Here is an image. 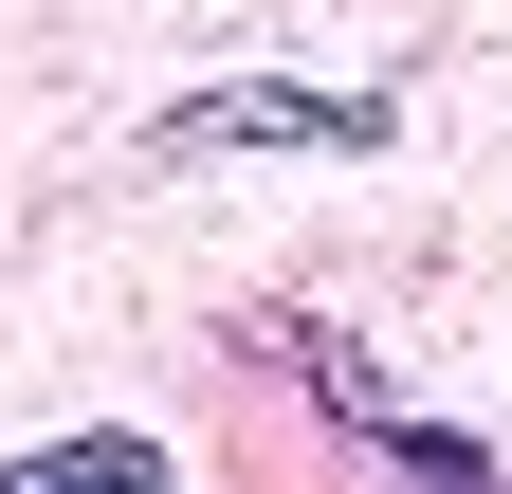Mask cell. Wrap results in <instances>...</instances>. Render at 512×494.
Returning a JSON list of instances; mask_svg holds the SVG:
<instances>
[{"label":"cell","instance_id":"6da1fadb","mask_svg":"<svg viewBox=\"0 0 512 494\" xmlns=\"http://www.w3.org/2000/svg\"><path fill=\"white\" fill-rule=\"evenodd\" d=\"M165 147H384V92H293V74H238V92H183Z\"/></svg>","mask_w":512,"mask_h":494},{"label":"cell","instance_id":"7a4b0ae2","mask_svg":"<svg viewBox=\"0 0 512 494\" xmlns=\"http://www.w3.org/2000/svg\"><path fill=\"white\" fill-rule=\"evenodd\" d=\"M0 494H183V458H165V440H128V421H92V440H37Z\"/></svg>","mask_w":512,"mask_h":494}]
</instances>
